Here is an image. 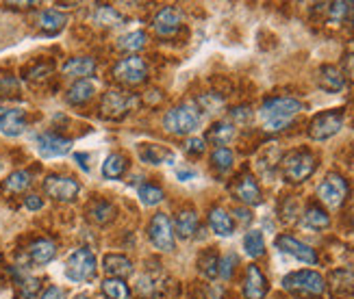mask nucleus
<instances>
[{
  "label": "nucleus",
  "instance_id": "nucleus-55",
  "mask_svg": "<svg viewBox=\"0 0 354 299\" xmlns=\"http://www.w3.org/2000/svg\"><path fill=\"white\" fill-rule=\"evenodd\" d=\"M5 115H7V108H5V106H0V124H3Z\"/></svg>",
  "mask_w": 354,
  "mask_h": 299
},
{
  "label": "nucleus",
  "instance_id": "nucleus-31",
  "mask_svg": "<svg viewBox=\"0 0 354 299\" xmlns=\"http://www.w3.org/2000/svg\"><path fill=\"white\" fill-rule=\"evenodd\" d=\"M211 169L218 171V174H228L230 169L235 167V152L230 148H213L209 156Z\"/></svg>",
  "mask_w": 354,
  "mask_h": 299
},
{
  "label": "nucleus",
  "instance_id": "nucleus-24",
  "mask_svg": "<svg viewBox=\"0 0 354 299\" xmlns=\"http://www.w3.org/2000/svg\"><path fill=\"white\" fill-rule=\"evenodd\" d=\"M66 76L70 78H79V81H85L87 76H91L96 72V61L91 57H74V59H68L64 63V68H61Z\"/></svg>",
  "mask_w": 354,
  "mask_h": 299
},
{
  "label": "nucleus",
  "instance_id": "nucleus-19",
  "mask_svg": "<svg viewBox=\"0 0 354 299\" xmlns=\"http://www.w3.org/2000/svg\"><path fill=\"white\" fill-rule=\"evenodd\" d=\"M207 222H209V228L218 234V237H233L235 232V222H233V215H230V211H226L224 206H220V204H215V206H211L207 211Z\"/></svg>",
  "mask_w": 354,
  "mask_h": 299
},
{
  "label": "nucleus",
  "instance_id": "nucleus-36",
  "mask_svg": "<svg viewBox=\"0 0 354 299\" xmlns=\"http://www.w3.org/2000/svg\"><path fill=\"white\" fill-rule=\"evenodd\" d=\"M279 217H281V222L285 224H296L298 219H300V213H302V206H300V202L296 195H283V200L279 202Z\"/></svg>",
  "mask_w": 354,
  "mask_h": 299
},
{
  "label": "nucleus",
  "instance_id": "nucleus-29",
  "mask_svg": "<svg viewBox=\"0 0 354 299\" xmlns=\"http://www.w3.org/2000/svg\"><path fill=\"white\" fill-rule=\"evenodd\" d=\"M326 22L333 26L354 22V3H326Z\"/></svg>",
  "mask_w": 354,
  "mask_h": 299
},
{
  "label": "nucleus",
  "instance_id": "nucleus-44",
  "mask_svg": "<svg viewBox=\"0 0 354 299\" xmlns=\"http://www.w3.org/2000/svg\"><path fill=\"white\" fill-rule=\"evenodd\" d=\"M254 119V111L250 104H237L230 108V124L233 126H248Z\"/></svg>",
  "mask_w": 354,
  "mask_h": 299
},
{
  "label": "nucleus",
  "instance_id": "nucleus-41",
  "mask_svg": "<svg viewBox=\"0 0 354 299\" xmlns=\"http://www.w3.org/2000/svg\"><path fill=\"white\" fill-rule=\"evenodd\" d=\"M66 22H68V18L57 9H46L39 18V26L44 30H48V33H57V30H61L66 26Z\"/></svg>",
  "mask_w": 354,
  "mask_h": 299
},
{
  "label": "nucleus",
  "instance_id": "nucleus-25",
  "mask_svg": "<svg viewBox=\"0 0 354 299\" xmlns=\"http://www.w3.org/2000/svg\"><path fill=\"white\" fill-rule=\"evenodd\" d=\"M140 159L148 165H163V163H174V154L172 150H167L165 146H157V144H142L140 150Z\"/></svg>",
  "mask_w": 354,
  "mask_h": 299
},
{
  "label": "nucleus",
  "instance_id": "nucleus-21",
  "mask_svg": "<svg viewBox=\"0 0 354 299\" xmlns=\"http://www.w3.org/2000/svg\"><path fill=\"white\" fill-rule=\"evenodd\" d=\"M237 137V128L228 119H220L215 122L211 128L207 131L205 141L207 144H213L215 148H228V144Z\"/></svg>",
  "mask_w": 354,
  "mask_h": 299
},
{
  "label": "nucleus",
  "instance_id": "nucleus-10",
  "mask_svg": "<svg viewBox=\"0 0 354 299\" xmlns=\"http://www.w3.org/2000/svg\"><path fill=\"white\" fill-rule=\"evenodd\" d=\"M274 245L279 247V249L283 251V254H287V256H291V258H296L298 262L311 264V267H317V264H319L317 251H315L309 243L300 241L298 237H294V234H289V232H281L279 237L274 239Z\"/></svg>",
  "mask_w": 354,
  "mask_h": 299
},
{
  "label": "nucleus",
  "instance_id": "nucleus-14",
  "mask_svg": "<svg viewBox=\"0 0 354 299\" xmlns=\"http://www.w3.org/2000/svg\"><path fill=\"white\" fill-rule=\"evenodd\" d=\"M44 191H46V195H50L57 202H74L81 191V184H79V180H74L70 176L53 174L44 180Z\"/></svg>",
  "mask_w": 354,
  "mask_h": 299
},
{
  "label": "nucleus",
  "instance_id": "nucleus-49",
  "mask_svg": "<svg viewBox=\"0 0 354 299\" xmlns=\"http://www.w3.org/2000/svg\"><path fill=\"white\" fill-rule=\"evenodd\" d=\"M39 299H66V293H64V289H59V287H48L41 293Z\"/></svg>",
  "mask_w": 354,
  "mask_h": 299
},
{
  "label": "nucleus",
  "instance_id": "nucleus-20",
  "mask_svg": "<svg viewBox=\"0 0 354 299\" xmlns=\"http://www.w3.org/2000/svg\"><path fill=\"white\" fill-rule=\"evenodd\" d=\"M200 232V215L194 209H183L176 215V222H174V234H178L180 239L189 241L194 239L196 234Z\"/></svg>",
  "mask_w": 354,
  "mask_h": 299
},
{
  "label": "nucleus",
  "instance_id": "nucleus-57",
  "mask_svg": "<svg viewBox=\"0 0 354 299\" xmlns=\"http://www.w3.org/2000/svg\"><path fill=\"white\" fill-rule=\"evenodd\" d=\"M352 297H354V289H352Z\"/></svg>",
  "mask_w": 354,
  "mask_h": 299
},
{
  "label": "nucleus",
  "instance_id": "nucleus-32",
  "mask_svg": "<svg viewBox=\"0 0 354 299\" xmlns=\"http://www.w3.org/2000/svg\"><path fill=\"white\" fill-rule=\"evenodd\" d=\"M94 93H96V87H94V83L91 81H76L70 89H68V93H66V100L70 102V104H74V106H79V104H85V102H89L91 98H94Z\"/></svg>",
  "mask_w": 354,
  "mask_h": 299
},
{
  "label": "nucleus",
  "instance_id": "nucleus-37",
  "mask_svg": "<svg viewBox=\"0 0 354 299\" xmlns=\"http://www.w3.org/2000/svg\"><path fill=\"white\" fill-rule=\"evenodd\" d=\"M146 44H148V35L144 33V30H133V33L124 35V37H120L118 39V50L122 52H129V55H135V52H140L146 48Z\"/></svg>",
  "mask_w": 354,
  "mask_h": 299
},
{
  "label": "nucleus",
  "instance_id": "nucleus-27",
  "mask_svg": "<svg viewBox=\"0 0 354 299\" xmlns=\"http://www.w3.org/2000/svg\"><path fill=\"white\" fill-rule=\"evenodd\" d=\"M220 256H222V254H220V251L215 249V247H207V249L200 251L198 262H196V267H198L200 276L207 278V280H215V278H218Z\"/></svg>",
  "mask_w": 354,
  "mask_h": 299
},
{
  "label": "nucleus",
  "instance_id": "nucleus-50",
  "mask_svg": "<svg viewBox=\"0 0 354 299\" xmlns=\"http://www.w3.org/2000/svg\"><path fill=\"white\" fill-rule=\"evenodd\" d=\"M24 206H26L28 211H39V209L44 206V202H41L39 195H26V197H24Z\"/></svg>",
  "mask_w": 354,
  "mask_h": 299
},
{
  "label": "nucleus",
  "instance_id": "nucleus-58",
  "mask_svg": "<svg viewBox=\"0 0 354 299\" xmlns=\"http://www.w3.org/2000/svg\"><path fill=\"white\" fill-rule=\"evenodd\" d=\"M352 167H354V161H352Z\"/></svg>",
  "mask_w": 354,
  "mask_h": 299
},
{
  "label": "nucleus",
  "instance_id": "nucleus-2",
  "mask_svg": "<svg viewBox=\"0 0 354 299\" xmlns=\"http://www.w3.org/2000/svg\"><path fill=\"white\" fill-rule=\"evenodd\" d=\"M319 159L311 148H294L287 154L281 156V176L289 184H304L306 180H311V176L317 171Z\"/></svg>",
  "mask_w": 354,
  "mask_h": 299
},
{
  "label": "nucleus",
  "instance_id": "nucleus-11",
  "mask_svg": "<svg viewBox=\"0 0 354 299\" xmlns=\"http://www.w3.org/2000/svg\"><path fill=\"white\" fill-rule=\"evenodd\" d=\"M113 78L120 81L122 85H142L148 78V66L142 57L129 55L124 59H120L113 66Z\"/></svg>",
  "mask_w": 354,
  "mask_h": 299
},
{
  "label": "nucleus",
  "instance_id": "nucleus-17",
  "mask_svg": "<svg viewBox=\"0 0 354 299\" xmlns=\"http://www.w3.org/2000/svg\"><path fill=\"white\" fill-rule=\"evenodd\" d=\"M183 26V15L176 7H163L157 11L155 20H152V28H155V33L163 39L176 35Z\"/></svg>",
  "mask_w": 354,
  "mask_h": 299
},
{
  "label": "nucleus",
  "instance_id": "nucleus-54",
  "mask_svg": "<svg viewBox=\"0 0 354 299\" xmlns=\"http://www.w3.org/2000/svg\"><path fill=\"white\" fill-rule=\"evenodd\" d=\"M192 176H194V171H192V169H187V171H183V169H180V171H178V178H180V180L192 178Z\"/></svg>",
  "mask_w": 354,
  "mask_h": 299
},
{
  "label": "nucleus",
  "instance_id": "nucleus-46",
  "mask_svg": "<svg viewBox=\"0 0 354 299\" xmlns=\"http://www.w3.org/2000/svg\"><path fill=\"white\" fill-rule=\"evenodd\" d=\"M135 293L140 295L142 299H152L155 297V282H152L148 276H142L140 280H137V284H135Z\"/></svg>",
  "mask_w": 354,
  "mask_h": 299
},
{
  "label": "nucleus",
  "instance_id": "nucleus-22",
  "mask_svg": "<svg viewBox=\"0 0 354 299\" xmlns=\"http://www.w3.org/2000/svg\"><path fill=\"white\" fill-rule=\"evenodd\" d=\"M102 269H104V273L109 276V278L124 280V278L133 276L135 267H133L131 258H127L124 254H106L102 258Z\"/></svg>",
  "mask_w": 354,
  "mask_h": 299
},
{
  "label": "nucleus",
  "instance_id": "nucleus-8",
  "mask_svg": "<svg viewBox=\"0 0 354 299\" xmlns=\"http://www.w3.org/2000/svg\"><path fill=\"white\" fill-rule=\"evenodd\" d=\"M148 239H150L152 245H155V249H159V251H165V254L174 251L176 234H174L172 219L167 217L165 213L152 215L150 226H148Z\"/></svg>",
  "mask_w": 354,
  "mask_h": 299
},
{
  "label": "nucleus",
  "instance_id": "nucleus-12",
  "mask_svg": "<svg viewBox=\"0 0 354 299\" xmlns=\"http://www.w3.org/2000/svg\"><path fill=\"white\" fill-rule=\"evenodd\" d=\"M241 295L243 299H266L270 295V282L257 262L245 264L241 278Z\"/></svg>",
  "mask_w": 354,
  "mask_h": 299
},
{
  "label": "nucleus",
  "instance_id": "nucleus-52",
  "mask_svg": "<svg viewBox=\"0 0 354 299\" xmlns=\"http://www.w3.org/2000/svg\"><path fill=\"white\" fill-rule=\"evenodd\" d=\"M50 66H39V68H35V70H30L28 74H30V78H44V74H50Z\"/></svg>",
  "mask_w": 354,
  "mask_h": 299
},
{
  "label": "nucleus",
  "instance_id": "nucleus-43",
  "mask_svg": "<svg viewBox=\"0 0 354 299\" xmlns=\"http://www.w3.org/2000/svg\"><path fill=\"white\" fill-rule=\"evenodd\" d=\"M28 186H30V174H28V171H22V169L9 174L7 180L3 182V189L9 193H22V191H26Z\"/></svg>",
  "mask_w": 354,
  "mask_h": 299
},
{
  "label": "nucleus",
  "instance_id": "nucleus-5",
  "mask_svg": "<svg viewBox=\"0 0 354 299\" xmlns=\"http://www.w3.org/2000/svg\"><path fill=\"white\" fill-rule=\"evenodd\" d=\"M203 119L205 117L200 113V108L196 106V102H183L163 115V128L165 133H170L174 137H185V135L196 133L200 128V124H203Z\"/></svg>",
  "mask_w": 354,
  "mask_h": 299
},
{
  "label": "nucleus",
  "instance_id": "nucleus-15",
  "mask_svg": "<svg viewBox=\"0 0 354 299\" xmlns=\"http://www.w3.org/2000/svg\"><path fill=\"white\" fill-rule=\"evenodd\" d=\"M315 81H317V87L326 93H342L348 87L344 70L339 66H335V63H322L317 68Z\"/></svg>",
  "mask_w": 354,
  "mask_h": 299
},
{
  "label": "nucleus",
  "instance_id": "nucleus-34",
  "mask_svg": "<svg viewBox=\"0 0 354 299\" xmlns=\"http://www.w3.org/2000/svg\"><path fill=\"white\" fill-rule=\"evenodd\" d=\"M127 167H129V159L124 154H120V152L109 154L104 159V163H102V176L106 180H118L127 171Z\"/></svg>",
  "mask_w": 354,
  "mask_h": 299
},
{
  "label": "nucleus",
  "instance_id": "nucleus-16",
  "mask_svg": "<svg viewBox=\"0 0 354 299\" xmlns=\"http://www.w3.org/2000/svg\"><path fill=\"white\" fill-rule=\"evenodd\" d=\"M300 222L304 228L315 230V232H324L333 226V217H330V211H326L319 202L311 200L302 206Z\"/></svg>",
  "mask_w": 354,
  "mask_h": 299
},
{
  "label": "nucleus",
  "instance_id": "nucleus-3",
  "mask_svg": "<svg viewBox=\"0 0 354 299\" xmlns=\"http://www.w3.org/2000/svg\"><path fill=\"white\" fill-rule=\"evenodd\" d=\"M281 287L294 299H324V295L328 291L326 278L315 269L289 271L281 280Z\"/></svg>",
  "mask_w": 354,
  "mask_h": 299
},
{
  "label": "nucleus",
  "instance_id": "nucleus-13",
  "mask_svg": "<svg viewBox=\"0 0 354 299\" xmlns=\"http://www.w3.org/2000/svg\"><path fill=\"white\" fill-rule=\"evenodd\" d=\"M135 106H137V96H131V93L120 91V89H111V91H106L100 100V113L109 119H115V117L127 115Z\"/></svg>",
  "mask_w": 354,
  "mask_h": 299
},
{
  "label": "nucleus",
  "instance_id": "nucleus-48",
  "mask_svg": "<svg viewBox=\"0 0 354 299\" xmlns=\"http://www.w3.org/2000/svg\"><path fill=\"white\" fill-rule=\"evenodd\" d=\"M18 287H20V291H22V297L24 299H30L33 297L37 291H39V280L37 278H22L20 282H18Z\"/></svg>",
  "mask_w": 354,
  "mask_h": 299
},
{
  "label": "nucleus",
  "instance_id": "nucleus-38",
  "mask_svg": "<svg viewBox=\"0 0 354 299\" xmlns=\"http://www.w3.org/2000/svg\"><path fill=\"white\" fill-rule=\"evenodd\" d=\"M326 284L335 291V293H346V291H352L354 289V271L352 269H346V267H339V269H335L330 273V278L326 280Z\"/></svg>",
  "mask_w": 354,
  "mask_h": 299
},
{
  "label": "nucleus",
  "instance_id": "nucleus-47",
  "mask_svg": "<svg viewBox=\"0 0 354 299\" xmlns=\"http://www.w3.org/2000/svg\"><path fill=\"white\" fill-rule=\"evenodd\" d=\"M230 215H233L235 226H237V224H239V226H250V224H252V219H254L252 211H250V209H245V206H235L233 211H230Z\"/></svg>",
  "mask_w": 354,
  "mask_h": 299
},
{
  "label": "nucleus",
  "instance_id": "nucleus-35",
  "mask_svg": "<svg viewBox=\"0 0 354 299\" xmlns=\"http://www.w3.org/2000/svg\"><path fill=\"white\" fill-rule=\"evenodd\" d=\"M94 22L102 28H118L124 24V15L109 5H98L94 11Z\"/></svg>",
  "mask_w": 354,
  "mask_h": 299
},
{
  "label": "nucleus",
  "instance_id": "nucleus-28",
  "mask_svg": "<svg viewBox=\"0 0 354 299\" xmlns=\"http://www.w3.org/2000/svg\"><path fill=\"white\" fill-rule=\"evenodd\" d=\"M196 106L200 108L203 117L205 115L215 117V115H220L226 108V98L222 96V93H218V91H209V93H203V96H198Z\"/></svg>",
  "mask_w": 354,
  "mask_h": 299
},
{
  "label": "nucleus",
  "instance_id": "nucleus-45",
  "mask_svg": "<svg viewBox=\"0 0 354 299\" xmlns=\"http://www.w3.org/2000/svg\"><path fill=\"white\" fill-rule=\"evenodd\" d=\"M207 152V141L205 137H189L187 141H185V154L194 156V159H198V156H203Z\"/></svg>",
  "mask_w": 354,
  "mask_h": 299
},
{
  "label": "nucleus",
  "instance_id": "nucleus-40",
  "mask_svg": "<svg viewBox=\"0 0 354 299\" xmlns=\"http://www.w3.org/2000/svg\"><path fill=\"white\" fill-rule=\"evenodd\" d=\"M239 269V256L237 251H226V254L220 256V267H218V278H222L224 282H230L235 278Z\"/></svg>",
  "mask_w": 354,
  "mask_h": 299
},
{
  "label": "nucleus",
  "instance_id": "nucleus-26",
  "mask_svg": "<svg viewBox=\"0 0 354 299\" xmlns=\"http://www.w3.org/2000/svg\"><path fill=\"white\" fill-rule=\"evenodd\" d=\"M26 251L33 264H48L57 256V245L50 239H37L28 245Z\"/></svg>",
  "mask_w": 354,
  "mask_h": 299
},
{
  "label": "nucleus",
  "instance_id": "nucleus-4",
  "mask_svg": "<svg viewBox=\"0 0 354 299\" xmlns=\"http://www.w3.org/2000/svg\"><path fill=\"white\" fill-rule=\"evenodd\" d=\"M350 200V180L342 171H328L315 186V202H319L326 211H339Z\"/></svg>",
  "mask_w": 354,
  "mask_h": 299
},
{
  "label": "nucleus",
  "instance_id": "nucleus-53",
  "mask_svg": "<svg viewBox=\"0 0 354 299\" xmlns=\"http://www.w3.org/2000/svg\"><path fill=\"white\" fill-rule=\"evenodd\" d=\"M74 159L79 161V165H81V167H83L85 171L89 169V167H87V163H85V161H87V154H74Z\"/></svg>",
  "mask_w": 354,
  "mask_h": 299
},
{
  "label": "nucleus",
  "instance_id": "nucleus-33",
  "mask_svg": "<svg viewBox=\"0 0 354 299\" xmlns=\"http://www.w3.org/2000/svg\"><path fill=\"white\" fill-rule=\"evenodd\" d=\"M26 128V117H24V111H20V108H11V111H7L3 124H0V131H3V135L7 137H20Z\"/></svg>",
  "mask_w": 354,
  "mask_h": 299
},
{
  "label": "nucleus",
  "instance_id": "nucleus-6",
  "mask_svg": "<svg viewBox=\"0 0 354 299\" xmlns=\"http://www.w3.org/2000/svg\"><path fill=\"white\" fill-rule=\"evenodd\" d=\"M346 124V111L344 108H328V111L315 113L309 124H306V137L315 144H324V141L339 135Z\"/></svg>",
  "mask_w": 354,
  "mask_h": 299
},
{
  "label": "nucleus",
  "instance_id": "nucleus-23",
  "mask_svg": "<svg viewBox=\"0 0 354 299\" xmlns=\"http://www.w3.org/2000/svg\"><path fill=\"white\" fill-rule=\"evenodd\" d=\"M241 249H243V254L252 258V260H259V258H263L268 254V247H266V237H263V232L252 228L243 234V239H241Z\"/></svg>",
  "mask_w": 354,
  "mask_h": 299
},
{
  "label": "nucleus",
  "instance_id": "nucleus-9",
  "mask_svg": "<svg viewBox=\"0 0 354 299\" xmlns=\"http://www.w3.org/2000/svg\"><path fill=\"white\" fill-rule=\"evenodd\" d=\"M96 269H98L96 256L91 254L89 249H85V247L74 249L72 254H70V258H68V262H66V276L72 282H89V280H94Z\"/></svg>",
  "mask_w": 354,
  "mask_h": 299
},
{
  "label": "nucleus",
  "instance_id": "nucleus-39",
  "mask_svg": "<svg viewBox=\"0 0 354 299\" xmlns=\"http://www.w3.org/2000/svg\"><path fill=\"white\" fill-rule=\"evenodd\" d=\"M137 195H140V200L146 204V206H159V204L165 200V191L155 182H144L140 189H137Z\"/></svg>",
  "mask_w": 354,
  "mask_h": 299
},
{
  "label": "nucleus",
  "instance_id": "nucleus-30",
  "mask_svg": "<svg viewBox=\"0 0 354 299\" xmlns=\"http://www.w3.org/2000/svg\"><path fill=\"white\" fill-rule=\"evenodd\" d=\"M115 206L109 202V200H94L89 204V209H87V215H89V219L94 224H98V226H104V224H109L111 219L115 217Z\"/></svg>",
  "mask_w": 354,
  "mask_h": 299
},
{
  "label": "nucleus",
  "instance_id": "nucleus-51",
  "mask_svg": "<svg viewBox=\"0 0 354 299\" xmlns=\"http://www.w3.org/2000/svg\"><path fill=\"white\" fill-rule=\"evenodd\" d=\"M342 70H344V74H346V81H354V55L348 57L346 68H342Z\"/></svg>",
  "mask_w": 354,
  "mask_h": 299
},
{
  "label": "nucleus",
  "instance_id": "nucleus-56",
  "mask_svg": "<svg viewBox=\"0 0 354 299\" xmlns=\"http://www.w3.org/2000/svg\"><path fill=\"white\" fill-rule=\"evenodd\" d=\"M74 299H89V297H87V295H76Z\"/></svg>",
  "mask_w": 354,
  "mask_h": 299
},
{
  "label": "nucleus",
  "instance_id": "nucleus-42",
  "mask_svg": "<svg viewBox=\"0 0 354 299\" xmlns=\"http://www.w3.org/2000/svg\"><path fill=\"white\" fill-rule=\"evenodd\" d=\"M102 293L109 299H131V291L124 280L120 278H106L102 282Z\"/></svg>",
  "mask_w": 354,
  "mask_h": 299
},
{
  "label": "nucleus",
  "instance_id": "nucleus-1",
  "mask_svg": "<svg viewBox=\"0 0 354 299\" xmlns=\"http://www.w3.org/2000/svg\"><path fill=\"white\" fill-rule=\"evenodd\" d=\"M304 111V102L296 96H268L257 108V117L261 128L270 135L285 133L296 117Z\"/></svg>",
  "mask_w": 354,
  "mask_h": 299
},
{
  "label": "nucleus",
  "instance_id": "nucleus-7",
  "mask_svg": "<svg viewBox=\"0 0 354 299\" xmlns=\"http://www.w3.org/2000/svg\"><path fill=\"white\" fill-rule=\"evenodd\" d=\"M230 193H233V197L239 202V206H245V209H254V206H261V204H263V189H261L257 176L250 174L248 169L241 171V174L233 180V184H230Z\"/></svg>",
  "mask_w": 354,
  "mask_h": 299
},
{
  "label": "nucleus",
  "instance_id": "nucleus-18",
  "mask_svg": "<svg viewBox=\"0 0 354 299\" xmlns=\"http://www.w3.org/2000/svg\"><path fill=\"white\" fill-rule=\"evenodd\" d=\"M70 150H72V141L66 137H59L53 133L37 137V152L41 159H59V156H66Z\"/></svg>",
  "mask_w": 354,
  "mask_h": 299
}]
</instances>
